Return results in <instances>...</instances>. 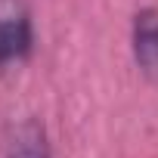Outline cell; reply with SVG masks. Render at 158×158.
Segmentation results:
<instances>
[{
    "label": "cell",
    "mask_w": 158,
    "mask_h": 158,
    "mask_svg": "<svg viewBox=\"0 0 158 158\" xmlns=\"http://www.w3.org/2000/svg\"><path fill=\"white\" fill-rule=\"evenodd\" d=\"M34 50V22L25 0H0V68L25 62Z\"/></svg>",
    "instance_id": "6da1fadb"
},
{
    "label": "cell",
    "mask_w": 158,
    "mask_h": 158,
    "mask_svg": "<svg viewBox=\"0 0 158 158\" xmlns=\"http://www.w3.org/2000/svg\"><path fill=\"white\" fill-rule=\"evenodd\" d=\"M130 50H133V62L143 74L155 77L158 74V10L146 6L133 16L130 25Z\"/></svg>",
    "instance_id": "7a4b0ae2"
},
{
    "label": "cell",
    "mask_w": 158,
    "mask_h": 158,
    "mask_svg": "<svg viewBox=\"0 0 158 158\" xmlns=\"http://www.w3.org/2000/svg\"><path fill=\"white\" fill-rule=\"evenodd\" d=\"M6 158H53L47 133L37 121H25L6 146Z\"/></svg>",
    "instance_id": "3957f363"
}]
</instances>
